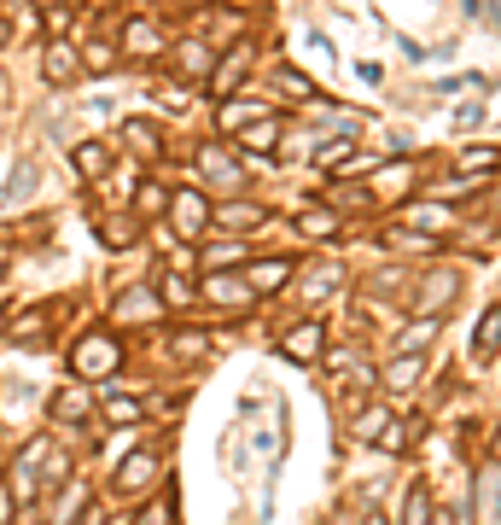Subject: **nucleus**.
<instances>
[{
  "label": "nucleus",
  "instance_id": "1",
  "mask_svg": "<svg viewBox=\"0 0 501 525\" xmlns=\"http://www.w3.org/2000/svg\"><path fill=\"white\" fill-rule=\"evenodd\" d=\"M117 368H123V339H117L111 327L82 333L76 350H70V374H76V380H111Z\"/></svg>",
  "mask_w": 501,
  "mask_h": 525
},
{
  "label": "nucleus",
  "instance_id": "2",
  "mask_svg": "<svg viewBox=\"0 0 501 525\" xmlns=\"http://www.w3.org/2000/svg\"><path fill=\"white\" fill-rule=\"evenodd\" d=\"M251 65H257V41L239 35L234 47L216 53V65H210V76H204V88H210L216 100H234L239 88H245V76H251Z\"/></svg>",
  "mask_w": 501,
  "mask_h": 525
},
{
  "label": "nucleus",
  "instance_id": "3",
  "mask_svg": "<svg viewBox=\"0 0 501 525\" xmlns=\"http://www.w3.org/2000/svg\"><path fill=\"white\" fill-rule=\"evenodd\" d=\"M210 199H204V187H175L169 193V234L175 240H204L210 234Z\"/></svg>",
  "mask_w": 501,
  "mask_h": 525
},
{
  "label": "nucleus",
  "instance_id": "4",
  "mask_svg": "<svg viewBox=\"0 0 501 525\" xmlns=\"http://www.w3.org/2000/svg\"><path fill=\"white\" fill-rule=\"evenodd\" d=\"M193 170H199L204 187H216L222 199H234L239 187H245V170H239V158L228 146H216V140H204L199 152H193Z\"/></svg>",
  "mask_w": 501,
  "mask_h": 525
},
{
  "label": "nucleus",
  "instance_id": "5",
  "mask_svg": "<svg viewBox=\"0 0 501 525\" xmlns=\"http://www.w3.org/2000/svg\"><path fill=\"white\" fill-rule=\"evenodd\" d=\"M402 228L408 234H426V240H443V234H455V205H443V199H414V205H397Z\"/></svg>",
  "mask_w": 501,
  "mask_h": 525
},
{
  "label": "nucleus",
  "instance_id": "6",
  "mask_svg": "<svg viewBox=\"0 0 501 525\" xmlns=\"http://www.w3.org/2000/svg\"><path fill=\"white\" fill-rule=\"evenodd\" d=\"M117 53L123 59H164L169 53V35L158 18H129L123 30H117Z\"/></svg>",
  "mask_w": 501,
  "mask_h": 525
},
{
  "label": "nucleus",
  "instance_id": "7",
  "mask_svg": "<svg viewBox=\"0 0 501 525\" xmlns=\"http://www.w3.org/2000/svg\"><path fill=\"white\" fill-rule=\"evenodd\" d=\"M199 298L204 304H222V315H245V304H251L257 292H251V280L234 275V269H210L199 286Z\"/></svg>",
  "mask_w": 501,
  "mask_h": 525
},
{
  "label": "nucleus",
  "instance_id": "8",
  "mask_svg": "<svg viewBox=\"0 0 501 525\" xmlns=\"http://www.w3.org/2000/svg\"><path fill=\"white\" fill-rule=\"evenodd\" d=\"M455 292H461V275H455V269H426V275H420V292H414V304H408V310H414V315H443L449 304H455Z\"/></svg>",
  "mask_w": 501,
  "mask_h": 525
},
{
  "label": "nucleus",
  "instance_id": "9",
  "mask_svg": "<svg viewBox=\"0 0 501 525\" xmlns=\"http://www.w3.org/2000/svg\"><path fill=\"white\" fill-rule=\"evenodd\" d=\"M280 356L298 362V368L321 362V356H327V327H321V321H298L292 333H280Z\"/></svg>",
  "mask_w": 501,
  "mask_h": 525
},
{
  "label": "nucleus",
  "instance_id": "10",
  "mask_svg": "<svg viewBox=\"0 0 501 525\" xmlns=\"http://www.w3.org/2000/svg\"><path fill=\"white\" fill-rule=\"evenodd\" d=\"M41 76L53 82V88H76L88 70H82V53H76V41H47V53H41Z\"/></svg>",
  "mask_w": 501,
  "mask_h": 525
},
{
  "label": "nucleus",
  "instance_id": "11",
  "mask_svg": "<svg viewBox=\"0 0 501 525\" xmlns=\"http://www.w3.org/2000/svg\"><path fill=\"white\" fill-rule=\"evenodd\" d=\"M111 315H117L123 327H146V321H158V315H164V298H158V286H123Z\"/></svg>",
  "mask_w": 501,
  "mask_h": 525
},
{
  "label": "nucleus",
  "instance_id": "12",
  "mask_svg": "<svg viewBox=\"0 0 501 525\" xmlns=\"http://www.w3.org/2000/svg\"><path fill=\"white\" fill-rule=\"evenodd\" d=\"M210 222L222 228V234H251V228H263L268 210L257 199H222V205L210 210Z\"/></svg>",
  "mask_w": 501,
  "mask_h": 525
},
{
  "label": "nucleus",
  "instance_id": "13",
  "mask_svg": "<svg viewBox=\"0 0 501 525\" xmlns=\"http://www.w3.org/2000/svg\"><path fill=\"white\" fill-rule=\"evenodd\" d=\"M169 65L181 70V76H193V82H204L210 65H216V47L199 41V35H187V41H175V47H169Z\"/></svg>",
  "mask_w": 501,
  "mask_h": 525
},
{
  "label": "nucleus",
  "instance_id": "14",
  "mask_svg": "<svg viewBox=\"0 0 501 525\" xmlns=\"http://www.w3.org/2000/svg\"><path fill=\"white\" fill-rule=\"evenodd\" d=\"M280 135H286V123H280L274 111H263V117H251V123L239 129V146H245L251 158H257V152H263V158H274V152H280Z\"/></svg>",
  "mask_w": 501,
  "mask_h": 525
},
{
  "label": "nucleus",
  "instance_id": "15",
  "mask_svg": "<svg viewBox=\"0 0 501 525\" xmlns=\"http://www.w3.org/2000/svg\"><path fill=\"white\" fill-rule=\"evenodd\" d=\"M35 181H41V170H35V158H18V164H12V175L0 181V216H6V210H18V205H30Z\"/></svg>",
  "mask_w": 501,
  "mask_h": 525
},
{
  "label": "nucleus",
  "instance_id": "16",
  "mask_svg": "<svg viewBox=\"0 0 501 525\" xmlns=\"http://www.w3.org/2000/svg\"><path fill=\"white\" fill-rule=\"evenodd\" d=\"M76 53H82V70H88V76H105V70H117V65H123V53H117V30L88 35V41H82Z\"/></svg>",
  "mask_w": 501,
  "mask_h": 525
},
{
  "label": "nucleus",
  "instance_id": "17",
  "mask_svg": "<svg viewBox=\"0 0 501 525\" xmlns=\"http://www.w3.org/2000/svg\"><path fill=\"white\" fill-rule=\"evenodd\" d=\"M47 415L59 420V426H82V420L94 415V403H88L82 380H76V385H59V391H53V403H47Z\"/></svg>",
  "mask_w": 501,
  "mask_h": 525
},
{
  "label": "nucleus",
  "instance_id": "18",
  "mask_svg": "<svg viewBox=\"0 0 501 525\" xmlns=\"http://www.w3.org/2000/svg\"><path fill=\"white\" fill-rule=\"evenodd\" d=\"M70 164H76V175L94 187V181L111 175V146H105V140H82V146H70Z\"/></svg>",
  "mask_w": 501,
  "mask_h": 525
},
{
  "label": "nucleus",
  "instance_id": "19",
  "mask_svg": "<svg viewBox=\"0 0 501 525\" xmlns=\"http://www.w3.org/2000/svg\"><path fill=\"white\" fill-rule=\"evenodd\" d=\"M123 146H134L140 158L158 164V158H164V129H158L152 117H129V123H123Z\"/></svg>",
  "mask_w": 501,
  "mask_h": 525
},
{
  "label": "nucleus",
  "instance_id": "20",
  "mask_svg": "<svg viewBox=\"0 0 501 525\" xmlns=\"http://www.w3.org/2000/svg\"><path fill=\"white\" fill-rule=\"evenodd\" d=\"M350 432H356V444H379V438L391 432V403H379V397H373V403H362V409H356V420H350Z\"/></svg>",
  "mask_w": 501,
  "mask_h": 525
},
{
  "label": "nucleus",
  "instance_id": "21",
  "mask_svg": "<svg viewBox=\"0 0 501 525\" xmlns=\"http://www.w3.org/2000/svg\"><path fill=\"white\" fill-rule=\"evenodd\" d=\"M298 234L303 240H338V234H344V216H338L333 205H303Z\"/></svg>",
  "mask_w": 501,
  "mask_h": 525
},
{
  "label": "nucleus",
  "instance_id": "22",
  "mask_svg": "<svg viewBox=\"0 0 501 525\" xmlns=\"http://www.w3.org/2000/svg\"><path fill=\"white\" fill-rule=\"evenodd\" d=\"M292 275H298V263H292V257H263V263H251V269H245L251 292H280Z\"/></svg>",
  "mask_w": 501,
  "mask_h": 525
},
{
  "label": "nucleus",
  "instance_id": "23",
  "mask_svg": "<svg viewBox=\"0 0 501 525\" xmlns=\"http://www.w3.org/2000/svg\"><path fill=\"white\" fill-rule=\"evenodd\" d=\"M146 485H158V450H134L117 467V490H146Z\"/></svg>",
  "mask_w": 501,
  "mask_h": 525
},
{
  "label": "nucleus",
  "instance_id": "24",
  "mask_svg": "<svg viewBox=\"0 0 501 525\" xmlns=\"http://www.w3.org/2000/svg\"><path fill=\"white\" fill-rule=\"evenodd\" d=\"M94 228H100L105 245H134L140 240V216H134V210H100Z\"/></svg>",
  "mask_w": 501,
  "mask_h": 525
},
{
  "label": "nucleus",
  "instance_id": "25",
  "mask_svg": "<svg viewBox=\"0 0 501 525\" xmlns=\"http://www.w3.org/2000/svg\"><path fill=\"white\" fill-rule=\"evenodd\" d=\"M100 420L105 426H140V420H146V403L129 397V391H105L100 397Z\"/></svg>",
  "mask_w": 501,
  "mask_h": 525
},
{
  "label": "nucleus",
  "instance_id": "26",
  "mask_svg": "<svg viewBox=\"0 0 501 525\" xmlns=\"http://www.w3.org/2000/svg\"><path fill=\"white\" fill-rule=\"evenodd\" d=\"M204 251H199V263L204 269H234V263H245V240H239V234H222V240H210V234H204Z\"/></svg>",
  "mask_w": 501,
  "mask_h": 525
},
{
  "label": "nucleus",
  "instance_id": "27",
  "mask_svg": "<svg viewBox=\"0 0 501 525\" xmlns=\"http://www.w3.org/2000/svg\"><path fill=\"white\" fill-rule=\"evenodd\" d=\"M501 350V304H490V310L478 315V333H472V356L478 362H496Z\"/></svg>",
  "mask_w": 501,
  "mask_h": 525
},
{
  "label": "nucleus",
  "instance_id": "28",
  "mask_svg": "<svg viewBox=\"0 0 501 525\" xmlns=\"http://www.w3.org/2000/svg\"><path fill=\"white\" fill-rule=\"evenodd\" d=\"M437 327H443V315H420V321H408L397 333V356H420V350L437 339Z\"/></svg>",
  "mask_w": 501,
  "mask_h": 525
},
{
  "label": "nucleus",
  "instance_id": "29",
  "mask_svg": "<svg viewBox=\"0 0 501 525\" xmlns=\"http://www.w3.org/2000/svg\"><path fill=\"white\" fill-rule=\"evenodd\" d=\"M338 286H344V269H338V263H315V269L303 275V298H309V304H321V298L338 292Z\"/></svg>",
  "mask_w": 501,
  "mask_h": 525
},
{
  "label": "nucleus",
  "instance_id": "30",
  "mask_svg": "<svg viewBox=\"0 0 501 525\" xmlns=\"http://www.w3.org/2000/svg\"><path fill=\"white\" fill-rule=\"evenodd\" d=\"M158 298H164V310L169 304H175V310H193V304H199V286H193V280L187 275H158Z\"/></svg>",
  "mask_w": 501,
  "mask_h": 525
},
{
  "label": "nucleus",
  "instance_id": "31",
  "mask_svg": "<svg viewBox=\"0 0 501 525\" xmlns=\"http://www.w3.org/2000/svg\"><path fill=\"white\" fill-rule=\"evenodd\" d=\"M129 210L140 216V222H152L158 210H169V187H164V181H140V187H134V199H129Z\"/></svg>",
  "mask_w": 501,
  "mask_h": 525
},
{
  "label": "nucleus",
  "instance_id": "32",
  "mask_svg": "<svg viewBox=\"0 0 501 525\" xmlns=\"http://www.w3.org/2000/svg\"><path fill=\"white\" fill-rule=\"evenodd\" d=\"M455 164H461V175H478V181H484L490 170H501V146H467Z\"/></svg>",
  "mask_w": 501,
  "mask_h": 525
},
{
  "label": "nucleus",
  "instance_id": "33",
  "mask_svg": "<svg viewBox=\"0 0 501 525\" xmlns=\"http://www.w3.org/2000/svg\"><path fill=\"white\" fill-rule=\"evenodd\" d=\"M402 525H432V490L426 485L402 490Z\"/></svg>",
  "mask_w": 501,
  "mask_h": 525
},
{
  "label": "nucleus",
  "instance_id": "34",
  "mask_svg": "<svg viewBox=\"0 0 501 525\" xmlns=\"http://www.w3.org/2000/svg\"><path fill=\"white\" fill-rule=\"evenodd\" d=\"M478 520L501 525V473H484V479H478Z\"/></svg>",
  "mask_w": 501,
  "mask_h": 525
},
{
  "label": "nucleus",
  "instance_id": "35",
  "mask_svg": "<svg viewBox=\"0 0 501 525\" xmlns=\"http://www.w3.org/2000/svg\"><path fill=\"white\" fill-rule=\"evenodd\" d=\"M420 374H426V356H397V362H385V385H391V391H408Z\"/></svg>",
  "mask_w": 501,
  "mask_h": 525
},
{
  "label": "nucleus",
  "instance_id": "36",
  "mask_svg": "<svg viewBox=\"0 0 501 525\" xmlns=\"http://www.w3.org/2000/svg\"><path fill=\"white\" fill-rule=\"evenodd\" d=\"M263 111H268V105H257V100H228V105H222V129L239 135V129H245L251 117H263Z\"/></svg>",
  "mask_w": 501,
  "mask_h": 525
},
{
  "label": "nucleus",
  "instance_id": "37",
  "mask_svg": "<svg viewBox=\"0 0 501 525\" xmlns=\"http://www.w3.org/2000/svg\"><path fill=\"white\" fill-rule=\"evenodd\" d=\"M274 88H280V94H292V100H321V88H315V82H303L292 65L274 70Z\"/></svg>",
  "mask_w": 501,
  "mask_h": 525
},
{
  "label": "nucleus",
  "instance_id": "38",
  "mask_svg": "<svg viewBox=\"0 0 501 525\" xmlns=\"http://www.w3.org/2000/svg\"><path fill=\"white\" fill-rule=\"evenodd\" d=\"M12 339H47V315L30 310V315H12V327H6Z\"/></svg>",
  "mask_w": 501,
  "mask_h": 525
},
{
  "label": "nucleus",
  "instance_id": "39",
  "mask_svg": "<svg viewBox=\"0 0 501 525\" xmlns=\"http://www.w3.org/2000/svg\"><path fill=\"white\" fill-rule=\"evenodd\" d=\"M175 520V508H169V496H152V502H146V508H140V514H134L129 525H169Z\"/></svg>",
  "mask_w": 501,
  "mask_h": 525
},
{
  "label": "nucleus",
  "instance_id": "40",
  "mask_svg": "<svg viewBox=\"0 0 501 525\" xmlns=\"http://www.w3.org/2000/svg\"><path fill=\"white\" fill-rule=\"evenodd\" d=\"M169 350L193 362V356H204V350H210V339H204V333H169Z\"/></svg>",
  "mask_w": 501,
  "mask_h": 525
},
{
  "label": "nucleus",
  "instance_id": "41",
  "mask_svg": "<svg viewBox=\"0 0 501 525\" xmlns=\"http://www.w3.org/2000/svg\"><path fill=\"white\" fill-rule=\"evenodd\" d=\"M350 152H356V146H350V140L338 135L333 146H321V152H315V164H321V170L333 175V164H344V158H350Z\"/></svg>",
  "mask_w": 501,
  "mask_h": 525
},
{
  "label": "nucleus",
  "instance_id": "42",
  "mask_svg": "<svg viewBox=\"0 0 501 525\" xmlns=\"http://www.w3.org/2000/svg\"><path fill=\"white\" fill-rule=\"evenodd\" d=\"M356 76H362V82H368V88H379V82H385V70L373 65V59H368V65H356Z\"/></svg>",
  "mask_w": 501,
  "mask_h": 525
},
{
  "label": "nucleus",
  "instance_id": "43",
  "mask_svg": "<svg viewBox=\"0 0 501 525\" xmlns=\"http://www.w3.org/2000/svg\"><path fill=\"white\" fill-rule=\"evenodd\" d=\"M76 525H105V508H100V502H88V508H82V520H76Z\"/></svg>",
  "mask_w": 501,
  "mask_h": 525
},
{
  "label": "nucleus",
  "instance_id": "44",
  "mask_svg": "<svg viewBox=\"0 0 501 525\" xmlns=\"http://www.w3.org/2000/svg\"><path fill=\"white\" fill-rule=\"evenodd\" d=\"M0 525H12V485H0Z\"/></svg>",
  "mask_w": 501,
  "mask_h": 525
},
{
  "label": "nucleus",
  "instance_id": "45",
  "mask_svg": "<svg viewBox=\"0 0 501 525\" xmlns=\"http://www.w3.org/2000/svg\"><path fill=\"white\" fill-rule=\"evenodd\" d=\"M432 525H455V508H432Z\"/></svg>",
  "mask_w": 501,
  "mask_h": 525
},
{
  "label": "nucleus",
  "instance_id": "46",
  "mask_svg": "<svg viewBox=\"0 0 501 525\" xmlns=\"http://www.w3.org/2000/svg\"><path fill=\"white\" fill-rule=\"evenodd\" d=\"M12 275V245H0V280Z\"/></svg>",
  "mask_w": 501,
  "mask_h": 525
},
{
  "label": "nucleus",
  "instance_id": "47",
  "mask_svg": "<svg viewBox=\"0 0 501 525\" xmlns=\"http://www.w3.org/2000/svg\"><path fill=\"white\" fill-rule=\"evenodd\" d=\"M6 41H12V18H0V47H6Z\"/></svg>",
  "mask_w": 501,
  "mask_h": 525
},
{
  "label": "nucleus",
  "instance_id": "48",
  "mask_svg": "<svg viewBox=\"0 0 501 525\" xmlns=\"http://www.w3.org/2000/svg\"><path fill=\"white\" fill-rule=\"evenodd\" d=\"M490 455H496V467H501V426H496V438H490Z\"/></svg>",
  "mask_w": 501,
  "mask_h": 525
},
{
  "label": "nucleus",
  "instance_id": "49",
  "mask_svg": "<svg viewBox=\"0 0 501 525\" xmlns=\"http://www.w3.org/2000/svg\"><path fill=\"white\" fill-rule=\"evenodd\" d=\"M30 6H35V12H41V6H47V12H53V6H59V0H30Z\"/></svg>",
  "mask_w": 501,
  "mask_h": 525
},
{
  "label": "nucleus",
  "instance_id": "50",
  "mask_svg": "<svg viewBox=\"0 0 501 525\" xmlns=\"http://www.w3.org/2000/svg\"><path fill=\"white\" fill-rule=\"evenodd\" d=\"M362 525H385V514H368V520H362Z\"/></svg>",
  "mask_w": 501,
  "mask_h": 525
},
{
  "label": "nucleus",
  "instance_id": "51",
  "mask_svg": "<svg viewBox=\"0 0 501 525\" xmlns=\"http://www.w3.org/2000/svg\"><path fill=\"white\" fill-rule=\"evenodd\" d=\"M105 525H129V520H105Z\"/></svg>",
  "mask_w": 501,
  "mask_h": 525
}]
</instances>
